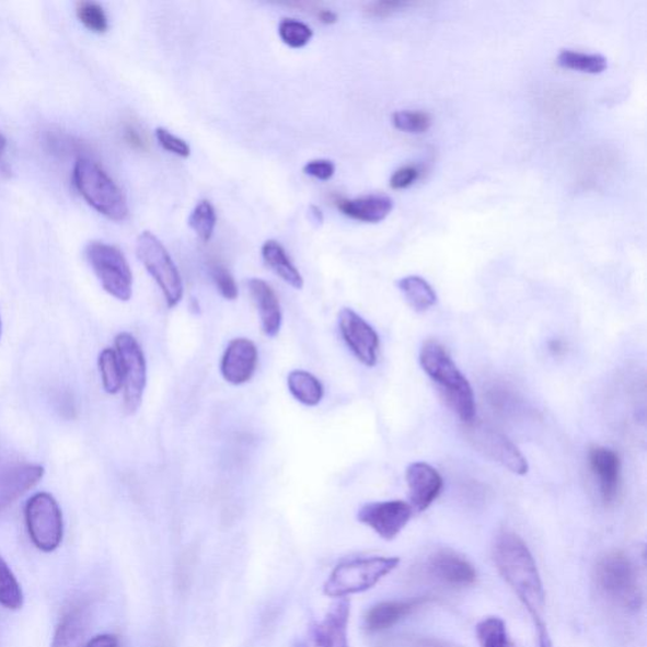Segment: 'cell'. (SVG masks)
I'll return each instance as SVG.
<instances>
[{
	"label": "cell",
	"mask_w": 647,
	"mask_h": 647,
	"mask_svg": "<svg viewBox=\"0 0 647 647\" xmlns=\"http://www.w3.org/2000/svg\"><path fill=\"white\" fill-rule=\"evenodd\" d=\"M494 558L499 575L531 614L534 625L543 622L545 608L543 580L525 542L513 532H502L496 539Z\"/></svg>",
	"instance_id": "1"
},
{
	"label": "cell",
	"mask_w": 647,
	"mask_h": 647,
	"mask_svg": "<svg viewBox=\"0 0 647 647\" xmlns=\"http://www.w3.org/2000/svg\"><path fill=\"white\" fill-rule=\"evenodd\" d=\"M419 360L424 372L437 384L448 406L464 424L474 421L477 406L473 389L447 349L437 340L425 342Z\"/></svg>",
	"instance_id": "2"
},
{
	"label": "cell",
	"mask_w": 647,
	"mask_h": 647,
	"mask_svg": "<svg viewBox=\"0 0 647 647\" xmlns=\"http://www.w3.org/2000/svg\"><path fill=\"white\" fill-rule=\"evenodd\" d=\"M598 587L610 601L628 611L640 610L645 603L644 573L640 565L625 552L602 556L596 567Z\"/></svg>",
	"instance_id": "3"
},
{
	"label": "cell",
	"mask_w": 647,
	"mask_h": 647,
	"mask_svg": "<svg viewBox=\"0 0 647 647\" xmlns=\"http://www.w3.org/2000/svg\"><path fill=\"white\" fill-rule=\"evenodd\" d=\"M72 180L79 194L97 212L114 222H122L128 217L125 194L96 162L80 158L73 167Z\"/></svg>",
	"instance_id": "4"
},
{
	"label": "cell",
	"mask_w": 647,
	"mask_h": 647,
	"mask_svg": "<svg viewBox=\"0 0 647 647\" xmlns=\"http://www.w3.org/2000/svg\"><path fill=\"white\" fill-rule=\"evenodd\" d=\"M398 564V558L388 556H371L339 564L326 579L323 592L333 598L366 592L395 570Z\"/></svg>",
	"instance_id": "5"
},
{
	"label": "cell",
	"mask_w": 647,
	"mask_h": 647,
	"mask_svg": "<svg viewBox=\"0 0 647 647\" xmlns=\"http://www.w3.org/2000/svg\"><path fill=\"white\" fill-rule=\"evenodd\" d=\"M137 257L159 285L170 309L176 308L184 298V282L174 259L165 245L151 232L138 236Z\"/></svg>",
	"instance_id": "6"
},
{
	"label": "cell",
	"mask_w": 647,
	"mask_h": 647,
	"mask_svg": "<svg viewBox=\"0 0 647 647\" xmlns=\"http://www.w3.org/2000/svg\"><path fill=\"white\" fill-rule=\"evenodd\" d=\"M86 258L103 289L114 299L129 301L134 294V276L123 253L114 245L92 242Z\"/></svg>",
	"instance_id": "7"
},
{
	"label": "cell",
	"mask_w": 647,
	"mask_h": 647,
	"mask_svg": "<svg viewBox=\"0 0 647 647\" xmlns=\"http://www.w3.org/2000/svg\"><path fill=\"white\" fill-rule=\"evenodd\" d=\"M24 516L32 543L41 552L51 553L60 546L63 536L62 512L50 494L41 493L31 497Z\"/></svg>",
	"instance_id": "8"
},
{
	"label": "cell",
	"mask_w": 647,
	"mask_h": 647,
	"mask_svg": "<svg viewBox=\"0 0 647 647\" xmlns=\"http://www.w3.org/2000/svg\"><path fill=\"white\" fill-rule=\"evenodd\" d=\"M464 432L473 448L490 461L501 464L518 476H525L529 472L527 458L504 434L476 421L465 424Z\"/></svg>",
	"instance_id": "9"
},
{
	"label": "cell",
	"mask_w": 647,
	"mask_h": 647,
	"mask_svg": "<svg viewBox=\"0 0 647 647\" xmlns=\"http://www.w3.org/2000/svg\"><path fill=\"white\" fill-rule=\"evenodd\" d=\"M116 351L123 373L126 413L135 414L142 404L147 384L143 350L132 334L120 333L116 338Z\"/></svg>",
	"instance_id": "10"
},
{
	"label": "cell",
	"mask_w": 647,
	"mask_h": 647,
	"mask_svg": "<svg viewBox=\"0 0 647 647\" xmlns=\"http://www.w3.org/2000/svg\"><path fill=\"white\" fill-rule=\"evenodd\" d=\"M350 601L339 598L321 621L314 622L294 647H349Z\"/></svg>",
	"instance_id": "11"
},
{
	"label": "cell",
	"mask_w": 647,
	"mask_h": 647,
	"mask_svg": "<svg viewBox=\"0 0 647 647\" xmlns=\"http://www.w3.org/2000/svg\"><path fill=\"white\" fill-rule=\"evenodd\" d=\"M339 332L344 343L347 344L360 363L372 368L379 362V334L354 309L343 308L340 310Z\"/></svg>",
	"instance_id": "12"
},
{
	"label": "cell",
	"mask_w": 647,
	"mask_h": 647,
	"mask_svg": "<svg viewBox=\"0 0 647 647\" xmlns=\"http://www.w3.org/2000/svg\"><path fill=\"white\" fill-rule=\"evenodd\" d=\"M413 515L412 505L395 499V501L363 505L358 510L357 520L372 529L377 535L390 542V540L396 539L400 532L406 528Z\"/></svg>",
	"instance_id": "13"
},
{
	"label": "cell",
	"mask_w": 647,
	"mask_h": 647,
	"mask_svg": "<svg viewBox=\"0 0 647 647\" xmlns=\"http://www.w3.org/2000/svg\"><path fill=\"white\" fill-rule=\"evenodd\" d=\"M258 365V349L256 344L247 338H235L228 344L220 372L223 379L234 386L247 383L255 376Z\"/></svg>",
	"instance_id": "14"
},
{
	"label": "cell",
	"mask_w": 647,
	"mask_h": 647,
	"mask_svg": "<svg viewBox=\"0 0 647 647\" xmlns=\"http://www.w3.org/2000/svg\"><path fill=\"white\" fill-rule=\"evenodd\" d=\"M409 505L414 511L424 512L436 502L444 487L443 477L428 463L415 462L406 470Z\"/></svg>",
	"instance_id": "15"
},
{
	"label": "cell",
	"mask_w": 647,
	"mask_h": 647,
	"mask_svg": "<svg viewBox=\"0 0 647 647\" xmlns=\"http://www.w3.org/2000/svg\"><path fill=\"white\" fill-rule=\"evenodd\" d=\"M44 474V466L30 463H15L0 469V513L34 488Z\"/></svg>",
	"instance_id": "16"
},
{
	"label": "cell",
	"mask_w": 647,
	"mask_h": 647,
	"mask_svg": "<svg viewBox=\"0 0 647 647\" xmlns=\"http://www.w3.org/2000/svg\"><path fill=\"white\" fill-rule=\"evenodd\" d=\"M589 469L600 487L605 505L616 501L621 481V461L614 450L605 447H593L588 453Z\"/></svg>",
	"instance_id": "17"
},
{
	"label": "cell",
	"mask_w": 647,
	"mask_h": 647,
	"mask_svg": "<svg viewBox=\"0 0 647 647\" xmlns=\"http://www.w3.org/2000/svg\"><path fill=\"white\" fill-rule=\"evenodd\" d=\"M429 570L432 577L450 587H470L477 579V571L473 565L452 551L434 554L429 561Z\"/></svg>",
	"instance_id": "18"
},
{
	"label": "cell",
	"mask_w": 647,
	"mask_h": 647,
	"mask_svg": "<svg viewBox=\"0 0 647 647\" xmlns=\"http://www.w3.org/2000/svg\"><path fill=\"white\" fill-rule=\"evenodd\" d=\"M249 289L258 310L262 332L268 338H276L282 325L280 300L271 285L261 278H251Z\"/></svg>",
	"instance_id": "19"
},
{
	"label": "cell",
	"mask_w": 647,
	"mask_h": 647,
	"mask_svg": "<svg viewBox=\"0 0 647 647\" xmlns=\"http://www.w3.org/2000/svg\"><path fill=\"white\" fill-rule=\"evenodd\" d=\"M428 601V598H416V600L390 601L376 604L366 614L365 627L368 633H381V631L389 629L398 624L401 620H404L417 609L423 608Z\"/></svg>",
	"instance_id": "20"
},
{
	"label": "cell",
	"mask_w": 647,
	"mask_h": 647,
	"mask_svg": "<svg viewBox=\"0 0 647 647\" xmlns=\"http://www.w3.org/2000/svg\"><path fill=\"white\" fill-rule=\"evenodd\" d=\"M337 207L351 219L363 223H380L390 216L393 201L386 195H367L357 199H339Z\"/></svg>",
	"instance_id": "21"
},
{
	"label": "cell",
	"mask_w": 647,
	"mask_h": 647,
	"mask_svg": "<svg viewBox=\"0 0 647 647\" xmlns=\"http://www.w3.org/2000/svg\"><path fill=\"white\" fill-rule=\"evenodd\" d=\"M88 626L86 604H72L56 628L51 647H85Z\"/></svg>",
	"instance_id": "22"
},
{
	"label": "cell",
	"mask_w": 647,
	"mask_h": 647,
	"mask_svg": "<svg viewBox=\"0 0 647 647\" xmlns=\"http://www.w3.org/2000/svg\"><path fill=\"white\" fill-rule=\"evenodd\" d=\"M262 258L268 268L281 278L291 288L301 290L304 288V277L301 276L299 269L294 267L288 253L282 245L277 241L269 240L262 245Z\"/></svg>",
	"instance_id": "23"
},
{
	"label": "cell",
	"mask_w": 647,
	"mask_h": 647,
	"mask_svg": "<svg viewBox=\"0 0 647 647\" xmlns=\"http://www.w3.org/2000/svg\"><path fill=\"white\" fill-rule=\"evenodd\" d=\"M397 288L403 292L407 304L416 311V313H424V311L431 309L437 304V292L434 291L431 285L424 280L420 276H406L397 281Z\"/></svg>",
	"instance_id": "24"
},
{
	"label": "cell",
	"mask_w": 647,
	"mask_h": 647,
	"mask_svg": "<svg viewBox=\"0 0 647 647\" xmlns=\"http://www.w3.org/2000/svg\"><path fill=\"white\" fill-rule=\"evenodd\" d=\"M288 386L291 395L300 404L309 407L321 404L324 397L323 383L308 371H291L288 376Z\"/></svg>",
	"instance_id": "25"
},
{
	"label": "cell",
	"mask_w": 647,
	"mask_h": 647,
	"mask_svg": "<svg viewBox=\"0 0 647 647\" xmlns=\"http://www.w3.org/2000/svg\"><path fill=\"white\" fill-rule=\"evenodd\" d=\"M0 605L11 611H18L23 605L22 587L15 578L10 565L0 555Z\"/></svg>",
	"instance_id": "26"
},
{
	"label": "cell",
	"mask_w": 647,
	"mask_h": 647,
	"mask_svg": "<svg viewBox=\"0 0 647 647\" xmlns=\"http://www.w3.org/2000/svg\"><path fill=\"white\" fill-rule=\"evenodd\" d=\"M561 67L587 73H601L609 68L608 59L600 54L563 50L558 56Z\"/></svg>",
	"instance_id": "27"
},
{
	"label": "cell",
	"mask_w": 647,
	"mask_h": 647,
	"mask_svg": "<svg viewBox=\"0 0 647 647\" xmlns=\"http://www.w3.org/2000/svg\"><path fill=\"white\" fill-rule=\"evenodd\" d=\"M218 218L216 208L208 200H201L196 205L187 219V224L190 227L199 239L207 243L215 235Z\"/></svg>",
	"instance_id": "28"
},
{
	"label": "cell",
	"mask_w": 647,
	"mask_h": 647,
	"mask_svg": "<svg viewBox=\"0 0 647 647\" xmlns=\"http://www.w3.org/2000/svg\"><path fill=\"white\" fill-rule=\"evenodd\" d=\"M97 363H100L105 392L109 393V395H116L123 389V373L116 349H103Z\"/></svg>",
	"instance_id": "29"
},
{
	"label": "cell",
	"mask_w": 647,
	"mask_h": 647,
	"mask_svg": "<svg viewBox=\"0 0 647 647\" xmlns=\"http://www.w3.org/2000/svg\"><path fill=\"white\" fill-rule=\"evenodd\" d=\"M481 647H513L505 622L498 617H488L477 625Z\"/></svg>",
	"instance_id": "30"
},
{
	"label": "cell",
	"mask_w": 647,
	"mask_h": 647,
	"mask_svg": "<svg viewBox=\"0 0 647 647\" xmlns=\"http://www.w3.org/2000/svg\"><path fill=\"white\" fill-rule=\"evenodd\" d=\"M278 35L286 46L291 48L305 47L314 36L307 23L293 19H285L278 26Z\"/></svg>",
	"instance_id": "31"
},
{
	"label": "cell",
	"mask_w": 647,
	"mask_h": 647,
	"mask_svg": "<svg viewBox=\"0 0 647 647\" xmlns=\"http://www.w3.org/2000/svg\"><path fill=\"white\" fill-rule=\"evenodd\" d=\"M77 15L81 23L94 34H105L109 28V21L106 18L104 8L95 2H79Z\"/></svg>",
	"instance_id": "32"
},
{
	"label": "cell",
	"mask_w": 647,
	"mask_h": 647,
	"mask_svg": "<svg viewBox=\"0 0 647 647\" xmlns=\"http://www.w3.org/2000/svg\"><path fill=\"white\" fill-rule=\"evenodd\" d=\"M393 126L401 132L424 134L429 130L432 119L429 113L420 111H400L392 116Z\"/></svg>",
	"instance_id": "33"
},
{
	"label": "cell",
	"mask_w": 647,
	"mask_h": 647,
	"mask_svg": "<svg viewBox=\"0 0 647 647\" xmlns=\"http://www.w3.org/2000/svg\"><path fill=\"white\" fill-rule=\"evenodd\" d=\"M210 275L218 291L226 300L234 301L239 298V285H236L234 277L223 265L218 264V262H212L210 265Z\"/></svg>",
	"instance_id": "34"
},
{
	"label": "cell",
	"mask_w": 647,
	"mask_h": 647,
	"mask_svg": "<svg viewBox=\"0 0 647 647\" xmlns=\"http://www.w3.org/2000/svg\"><path fill=\"white\" fill-rule=\"evenodd\" d=\"M155 138H158L163 150L178 155V158L187 159L192 153L190 146H188L183 138L172 135L170 130L165 128L155 129Z\"/></svg>",
	"instance_id": "35"
},
{
	"label": "cell",
	"mask_w": 647,
	"mask_h": 647,
	"mask_svg": "<svg viewBox=\"0 0 647 647\" xmlns=\"http://www.w3.org/2000/svg\"><path fill=\"white\" fill-rule=\"evenodd\" d=\"M408 4L406 2H374L365 7V13L367 18L386 19Z\"/></svg>",
	"instance_id": "36"
},
{
	"label": "cell",
	"mask_w": 647,
	"mask_h": 647,
	"mask_svg": "<svg viewBox=\"0 0 647 647\" xmlns=\"http://www.w3.org/2000/svg\"><path fill=\"white\" fill-rule=\"evenodd\" d=\"M420 176V170L416 166H404L393 172L390 180V186L395 190L412 186Z\"/></svg>",
	"instance_id": "37"
},
{
	"label": "cell",
	"mask_w": 647,
	"mask_h": 647,
	"mask_svg": "<svg viewBox=\"0 0 647 647\" xmlns=\"http://www.w3.org/2000/svg\"><path fill=\"white\" fill-rule=\"evenodd\" d=\"M304 172L311 177L327 182L335 174V165L330 160H314L307 163Z\"/></svg>",
	"instance_id": "38"
},
{
	"label": "cell",
	"mask_w": 647,
	"mask_h": 647,
	"mask_svg": "<svg viewBox=\"0 0 647 647\" xmlns=\"http://www.w3.org/2000/svg\"><path fill=\"white\" fill-rule=\"evenodd\" d=\"M125 138H126V141L128 142V145L132 146L134 149L141 150V151H145L147 149L146 139H145L143 135L141 132H139V130L136 127L128 126L125 129Z\"/></svg>",
	"instance_id": "39"
},
{
	"label": "cell",
	"mask_w": 647,
	"mask_h": 647,
	"mask_svg": "<svg viewBox=\"0 0 647 647\" xmlns=\"http://www.w3.org/2000/svg\"><path fill=\"white\" fill-rule=\"evenodd\" d=\"M85 647H122L119 637L112 634L97 635Z\"/></svg>",
	"instance_id": "40"
},
{
	"label": "cell",
	"mask_w": 647,
	"mask_h": 647,
	"mask_svg": "<svg viewBox=\"0 0 647 647\" xmlns=\"http://www.w3.org/2000/svg\"><path fill=\"white\" fill-rule=\"evenodd\" d=\"M535 628L538 631V646L539 647H554L551 635H548V631L543 622H539L535 624Z\"/></svg>",
	"instance_id": "41"
},
{
	"label": "cell",
	"mask_w": 647,
	"mask_h": 647,
	"mask_svg": "<svg viewBox=\"0 0 647 647\" xmlns=\"http://www.w3.org/2000/svg\"><path fill=\"white\" fill-rule=\"evenodd\" d=\"M7 150V139L3 135H0V174H10V167H8L7 162L4 160V154Z\"/></svg>",
	"instance_id": "42"
},
{
	"label": "cell",
	"mask_w": 647,
	"mask_h": 647,
	"mask_svg": "<svg viewBox=\"0 0 647 647\" xmlns=\"http://www.w3.org/2000/svg\"><path fill=\"white\" fill-rule=\"evenodd\" d=\"M317 19L324 24H334L338 22V14L331 10H319Z\"/></svg>",
	"instance_id": "43"
},
{
	"label": "cell",
	"mask_w": 647,
	"mask_h": 647,
	"mask_svg": "<svg viewBox=\"0 0 647 647\" xmlns=\"http://www.w3.org/2000/svg\"><path fill=\"white\" fill-rule=\"evenodd\" d=\"M309 216L311 222L315 223L316 226H322L324 223V215L321 208L316 207V205H311L309 208Z\"/></svg>",
	"instance_id": "44"
},
{
	"label": "cell",
	"mask_w": 647,
	"mask_h": 647,
	"mask_svg": "<svg viewBox=\"0 0 647 647\" xmlns=\"http://www.w3.org/2000/svg\"><path fill=\"white\" fill-rule=\"evenodd\" d=\"M551 349L555 351L556 355H559L563 351V343L561 340H553L551 343Z\"/></svg>",
	"instance_id": "45"
},
{
	"label": "cell",
	"mask_w": 647,
	"mask_h": 647,
	"mask_svg": "<svg viewBox=\"0 0 647 647\" xmlns=\"http://www.w3.org/2000/svg\"><path fill=\"white\" fill-rule=\"evenodd\" d=\"M0 339H2V321H0Z\"/></svg>",
	"instance_id": "46"
}]
</instances>
